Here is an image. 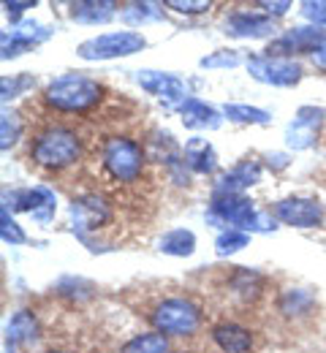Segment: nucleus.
<instances>
[{
    "mask_svg": "<svg viewBox=\"0 0 326 353\" xmlns=\"http://www.w3.org/2000/svg\"><path fill=\"white\" fill-rule=\"evenodd\" d=\"M44 103L63 114H88L103 101V85L82 74H65L44 88Z\"/></svg>",
    "mask_w": 326,
    "mask_h": 353,
    "instance_id": "f257e3e1",
    "label": "nucleus"
},
{
    "mask_svg": "<svg viewBox=\"0 0 326 353\" xmlns=\"http://www.w3.org/2000/svg\"><path fill=\"white\" fill-rule=\"evenodd\" d=\"M82 158V139L68 125H47L30 141V161L39 169L63 172Z\"/></svg>",
    "mask_w": 326,
    "mask_h": 353,
    "instance_id": "f03ea898",
    "label": "nucleus"
},
{
    "mask_svg": "<svg viewBox=\"0 0 326 353\" xmlns=\"http://www.w3.org/2000/svg\"><path fill=\"white\" fill-rule=\"evenodd\" d=\"M207 218L218 225H232L247 234H269L278 228V218L272 212H264L256 207V201L232 193H215Z\"/></svg>",
    "mask_w": 326,
    "mask_h": 353,
    "instance_id": "7ed1b4c3",
    "label": "nucleus"
},
{
    "mask_svg": "<svg viewBox=\"0 0 326 353\" xmlns=\"http://www.w3.org/2000/svg\"><path fill=\"white\" fill-rule=\"evenodd\" d=\"M147 161H150L147 150L136 139H131V136H109V139H103L101 166L114 182H120V185L139 182Z\"/></svg>",
    "mask_w": 326,
    "mask_h": 353,
    "instance_id": "20e7f679",
    "label": "nucleus"
},
{
    "mask_svg": "<svg viewBox=\"0 0 326 353\" xmlns=\"http://www.w3.org/2000/svg\"><path fill=\"white\" fill-rule=\"evenodd\" d=\"M150 323L166 337H190L201 326V307L187 296H169L152 307Z\"/></svg>",
    "mask_w": 326,
    "mask_h": 353,
    "instance_id": "39448f33",
    "label": "nucleus"
},
{
    "mask_svg": "<svg viewBox=\"0 0 326 353\" xmlns=\"http://www.w3.org/2000/svg\"><path fill=\"white\" fill-rule=\"evenodd\" d=\"M147 46V39L139 30H112V33H101L77 46V54L88 63L98 60H117V57H131Z\"/></svg>",
    "mask_w": 326,
    "mask_h": 353,
    "instance_id": "423d86ee",
    "label": "nucleus"
},
{
    "mask_svg": "<svg viewBox=\"0 0 326 353\" xmlns=\"http://www.w3.org/2000/svg\"><path fill=\"white\" fill-rule=\"evenodd\" d=\"M247 74L269 88H294L302 82L305 68L296 60L288 57H272V54H256L247 60Z\"/></svg>",
    "mask_w": 326,
    "mask_h": 353,
    "instance_id": "0eeeda50",
    "label": "nucleus"
},
{
    "mask_svg": "<svg viewBox=\"0 0 326 353\" xmlns=\"http://www.w3.org/2000/svg\"><path fill=\"white\" fill-rule=\"evenodd\" d=\"M278 223L291 225V228H316L324 223V204L318 199H307V196H288L272 204L269 210Z\"/></svg>",
    "mask_w": 326,
    "mask_h": 353,
    "instance_id": "6e6552de",
    "label": "nucleus"
},
{
    "mask_svg": "<svg viewBox=\"0 0 326 353\" xmlns=\"http://www.w3.org/2000/svg\"><path fill=\"white\" fill-rule=\"evenodd\" d=\"M17 212H28L30 218L41 225H47L54 218V193L47 185H36V188H25V190H14L6 193V204Z\"/></svg>",
    "mask_w": 326,
    "mask_h": 353,
    "instance_id": "1a4fd4ad",
    "label": "nucleus"
},
{
    "mask_svg": "<svg viewBox=\"0 0 326 353\" xmlns=\"http://www.w3.org/2000/svg\"><path fill=\"white\" fill-rule=\"evenodd\" d=\"M275 30H278L275 19L267 17L264 11H232L223 22V33L242 41L267 39V36H275Z\"/></svg>",
    "mask_w": 326,
    "mask_h": 353,
    "instance_id": "9d476101",
    "label": "nucleus"
},
{
    "mask_svg": "<svg viewBox=\"0 0 326 353\" xmlns=\"http://www.w3.org/2000/svg\"><path fill=\"white\" fill-rule=\"evenodd\" d=\"M326 33L321 28L313 25H302V28H288L283 36H278L272 44L267 46V54L272 57H288L294 60L296 54H313V49L318 46V41Z\"/></svg>",
    "mask_w": 326,
    "mask_h": 353,
    "instance_id": "9b49d317",
    "label": "nucleus"
},
{
    "mask_svg": "<svg viewBox=\"0 0 326 353\" xmlns=\"http://www.w3.org/2000/svg\"><path fill=\"white\" fill-rule=\"evenodd\" d=\"M52 36V30L33 22V19H22V22H14L11 30H6L0 36V46H3V60H14L19 54H25L28 49H33L36 44L47 41Z\"/></svg>",
    "mask_w": 326,
    "mask_h": 353,
    "instance_id": "f8f14e48",
    "label": "nucleus"
},
{
    "mask_svg": "<svg viewBox=\"0 0 326 353\" xmlns=\"http://www.w3.org/2000/svg\"><path fill=\"white\" fill-rule=\"evenodd\" d=\"M136 85L141 90H147L150 95L166 101V103H183L190 98V90H187V82L174 77V74H166V71H152V68H141L136 71Z\"/></svg>",
    "mask_w": 326,
    "mask_h": 353,
    "instance_id": "ddd939ff",
    "label": "nucleus"
},
{
    "mask_svg": "<svg viewBox=\"0 0 326 353\" xmlns=\"http://www.w3.org/2000/svg\"><path fill=\"white\" fill-rule=\"evenodd\" d=\"M326 112L318 106H302L294 117V123L285 128V144L291 150H310L316 144L318 125L324 123Z\"/></svg>",
    "mask_w": 326,
    "mask_h": 353,
    "instance_id": "4468645a",
    "label": "nucleus"
},
{
    "mask_svg": "<svg viewBox=\"0 0 326 353\" xmlns=\"http://www.w3.org/2000/svg\"><path fill=\"white\" fill-rule=\"evenodd\" d=\"M71 218H74V231H79L82 236H85V231H98V228H103L109 218H112V212H109V204L101 199V196H95V193H88V196H82V199H74V204H71Z\"/></svg>",
    "mask_w": 326,
    "mask_h": 353,
    "instance_id": "2eb2a0df",
    "label": "nucleus"
},
{
    "mask_svg": "<svg viewBox=\"0 0 326 353\" xmlns=\"http://www.w3.org/2000/svg\"><path fill=\"white\" fill-rule=\"evenodd\" d=\"M39 337V321L30 310H17L8 321H6V351L17 353L19 348L36 343Z\"/></svg>",
    "mask_w": 326,
    "mask_h": 353,
    "instance_id": "dca6fc26",
    "label": "nucleus"
},
{
    "mask_svg": "<svg viewBox=\"0 0 326 353\" xmlns=\"http://www.w3.org/2000/svg\"><path fill=\"white\" fill-rule=\"evenodd\" d=\"M212 343L223 353H250L253 332L236 321H221L212 326Z\"/></svg>",
    "mask_w": 326,
    "mask_h": 353,
    "instance_id": "f3484780",
    "label": "nucleus"
},
{
    "mask_svg": "<svg viewBox=\"0 0 326 353\" xmlns=\"http://www.w3.org/2000/svg\"><path fill=\"white\" fill-rule=\"evenodd\" d=\"M177 112H180V117H183V125L190 128V131H215V128H221V123H223L221 112H218L215 106L198 101V98L183 101V103L177 106Z\"/></svg>",
    "mask_w": 326,
    "mask_h": 353,
    "instance_id": "a211bd4d",
    "label": "nucleus"
},
{
    "mask_svg": "<svg viewBox=\"0 0 326 353\" xmlns=\"http://www.w3.org/2000/svg\"><path fill=\"white\" fill-rule=\"evenodd\" d=\"M261 163L258 161H250V158H245V161H239L236 166H234L232 172H226V174L218 179V185H215V193H232V196H242V190L245 188H253L258 179H261Z\"/></svg>",
    "mask_w": 326,
    "mask_h": 353,
    "instance_id": "6ab92c4d",
    "label": "nucleus"
},
{
    "mask_svg": "<svg viewBox=\"0 0 326 353\" xmlns=\"http://www.w3.org/2000/svg\"><path fill=\"white\" fill-rule=\"evenodd\" d=\"M114 14L117 3L112 0H79L68 6V17L82 25H106L109 19H114Z\"/></svg>",
    "mask_w": 326,
    "mask_h": 353,
    "instance_id": "aec40b11",
    "label": "nucleus"
},
{
    "mask_svg": "<svg viewBox=\"0 0 326 353\" xmlns=\"http://www.w3.org/2000/svg\"><path fill=\"white\" fill-rule=\"evenodd\" d=\"M158 250L163 256H174V259H187L196 253V234L187 228H172L158 239Z\"/></svg>",
    "mask_w": 326,
    "mask_h": 353,
    "instance_id": "412c9836",
    "label": "nucleus"
},
{
    "mask_svg": "<svg viewBox=\"0 0 326 353\" xmlns=\"http://www.w3.org/2000/svg\"><path fill=\"white\" fill-rule=\"evenodd\" d=\"M185 163L196 174H212L218 169V155L204 139H193L185 147Z\"/></svg>",
    "mask_w": 326,
    "mask_h": 353,
    "instance_id": "4be33fe9",
    "label": "nucleus"
},
{
    "mask_svg": "<svg viewBox=\"0 0 326 353\" xmlns=\"http://www.w3.org/2000/svg\"><path fill=\"white\" fill-rule=\"evenodd\" d=\"M229 288H232L234 296H239V299L247 305V302H256V299L261 296L264 277L256 274V272H250V269H242V266H239L232 274V280H229Z\"/></svg>",
    "mask_w": 326,
    "mask_h": 353,
    "instance_id": "5701e85b",
    "label": "nucleus"
},
{
    "mask_svg": "<svg viewBox=\"0 0 326 353\" xmlns=\"http://www.w3.org/2000/svg\"><path fill=\"white\" fill-rule=\"evenodd\" d=\"M313 307H316V296L310 291H305V288H288V291H283V296H280L278 302V310L283 315H288V318L307 315Z\"/></svg>",
    "mask_w": 326,
    "mask_h": 353,
    "instance_id": "b1692460",
    "label": "nucleus"
},
{
    "mask_svg": "<svg viewBox=\"0 0 326 353\" xmlns=\"http://www.w3.org/2000/svg\"><path fill=\"white\" fill-rule=\"evenodd\" d=\"M120 353H172L169 351V337L161 334V332H141V334H134Z\"/></svg>",
    "mask_w": 326,
    "mask_h": 353,
    "instance_id": "393cba45",
    "label": "nucleus"
},
{
    "mask_svg": "<svg viewBox=\"0 0 326 353\" xmlns=\"http://www.w3.org/2000/svg\"><path fill=\"white\" fill-rule=\"evenodd\" d=\"M223 117H229L232 123H239V125H267L272 120V114L267 109L247 106V103H226Z\"/></svg>",
    "mask_w": 326,
    "mask_h": 353,
    "instance_id": "a878e982",
    "label": "nucleus"
},
{
    "mask_svg": "<svg viewBox=\"0 0 326 353\" xmlns=\"http://www.w3.org/2000/svg\"><path fill=\"white\" fill-rule=\"evenodd\" d=\"M120 17H123L125 25L141 28V25H147V22L161 19V17H163V8H158L155 3H125V6L120 8Z\"/></svg>",
    "mask_w": 326,
    "mask_h": 353,
    "instance_id": "bb28decb",
    "label": "nucleus"
},
{
    "mask_svg": "<svg viewBox=\"0 0 326 353\" xmlns=\"http://www.w3.org/2000/svg\"><path fill=\"white\" fill-rule=\"evenodd\" d=\"M247 245H250V234H247V231L223 228V231L218 234V239H215V253H218L221 259H226V256H234V253L245 250Z\"/></svg>",
    "mask_w": 326,
    "mask_h": 353,
    "instance_id": "cd10ccee",
    "label": "nucleus"
},
{
    "mask_svg": "<svg viewBox=\"0 0 326 353\" xmlns=\"http://www.w3.org/2000/svg\"><path fill=\"white\" fill-rule=\"evenodd\" d=\"M19 136H22L19 114L3 109V114H0V147H3V150H11V147L19 141Z\"/></svg>",
    "mask_w": 326,
    "mask_h": 353,
    "instance_id": "c85d7f7f",
    "label": "nucleus"
},
{
    "mask_svg": "<svg viewBox=\"0 0 326 353\" xmlns=\"http://www.w3.org/2000/svg\"><path fill=\"white\" fill-rule=\"evenodd\" d=\"M239 63H242V57H239L236 49H218V52H212V54H207V57L198 60V65L207 68V71H215V68H236Z\"/></svg>",
    "mask_w": 326,
    "mask_h": 353,
    "instance_id": "c756f323",
    "label": "nucleus"
},
{
    "mask_svg": "<svg viewBox=\"0 0 326 353\" xmlns=\"http://www.w3.org/2000/svg\"><path fill=\"white\" fill-rule=\"evenodd\" d=\"M0 236H3L6 245H25V242H28L25 231H22V228L17 225V221L8 215V207L0 210Z\"/></svg>",
    "mask_w": 326,
    "mask_h": 353,
    "instance_id": "7c9ffc66",
    "label": "nucleus"
},
{
    "mask_svg": "<svg viewBox=\"0 0 326 353\" xmlns=\"http://www.w3.org/2000/svg\"><path fill=\"white\" fill-rule=\"evenodd\" d=\"M33 88V77H28V74H19V77H6L3 82H0V98H3V103H8V101H14V98H19L25 90Z\"/></svg>",
    "mask_w": 326,
    "mask_h": 353,
    "instance_id": "2f4dec72",
    "label": "nucleus"
},
{
    "mask_svg": "<svg viewBox=\"0 0 326 353\" xmlns=\"http://www.w3.org/2000/svg\"><path fill=\"white\" fill-rule=\"evenodd\" d=\"M299 14L313 25V28H326V0H305L299 6Z\"/></svg>",
    "mask_w": 326,
    "mask_h": 353,
    "instance_id": "473e14b6",
    "label": "nucleus"
},
{
    "mask_svg": "<svg viewBox=\"0 0 326 353\" xmlns=\"http://www.w3.org/2000/svg\"><path fill=\"white\" fill-rule=\"evenodd\" d=\"M166 8L177 11V14H185V17H193V14H204L212 8L210 0H169Z\"/></svg>",
    "mask_w": 326,
    "mask_h": 353,
    "instance_id": "72a5a7b5",
    "label": "nucleus"
},
{
    "mask_svg": "<svg viewBox=\"0 0 326 353\" xmlns=\"http://www.w3.org/2000/svg\"><path fill=\"white\" fill-rule=\"evenodd\" d=\"M258 8H261L267 17L278 19V17H285V14L294 8V3H288V0H261V3H258Z\"/></svg>",
    "mask_w": 326,
    "mask_h": 353,
    "instance_id": "f704fd0d",
    "label": "nucleus"
},
{
    "mask_svg": "<svg viewBox=\"0 0 326 353\" xmlns=\"http://www.w3.org/2000/svg\"><path fill=\"white\" fill-rule=\"evenodd\" d=\"M3 8H6V14L19 17V14H25L28 8H36V3H33V0H6Z\"/></svg>",
    "mask_w": 326,
    "mask_h": 353,
    "instance_id": "c9c22d12",
    "label": "nucleus"
},
{
    "mask_svg": "<svg viewBox=\"0 0 326 353\" xmlns=\"http://www.w3.org/2000/svg\"><path fill=\"white\" fill-rule=\"evenodd\" d=\"M310 60L316 63V68H321V71H326V36L318 41V46L313 49V54H310Z\"/></svg>",
    "mask_w": 326,
    "mask_h": 353,
    "instance_id": "e433bc0d",
    "label": "nucleus"
},
{
    "mask_svg": "<svg viewBox=\"0 0 326 353\" xmlns=\"http://www.w3.org/2000/svg\"><path fill=\"white\" fill-rule=\"evenodd\" d=\"M44 353H68V351H44Z\"/></svg>",
    "mask_w": 326,
    "mask_h": 353,
    "instance_id": "4c0bfd02",
    "label": "nucleus"
},
{
    "mask_svg": "<svg viewBox=\"0 0 326 353\" xmlns=\"http://www.w3.org/2000/svg\"><path fill=\"white\" fill-rule=\"evenodd\" d=\"M177 353H185V351H177Z\"/></svg>",
    "mask_w": 326,
    "mask_h": 353,
    "instance_id": "58836bf2",
    "label": "nucleus"
}]
</instances>
